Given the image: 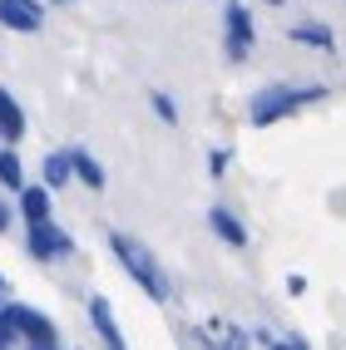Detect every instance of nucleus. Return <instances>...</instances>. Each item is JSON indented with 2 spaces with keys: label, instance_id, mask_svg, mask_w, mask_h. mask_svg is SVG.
<instances>
[{
  "label": "nucleus",
  "instance_id": "obj_22",
  "mask_svg": "<svg viewBox=\"0 0 346 350\" xmlns=\"http://www.w3.org/2000/svg\"><path fill=\"white\" fill-rule=\"evenodd\" d=\"M0 296H5V276H0Z\"/></svg>",
  "mask_w": 346,
  "mask_h": 350
},
{
  "label": "nucleus",
  "instance_id": "obj_5",
  "mask_svg": "<svg viewBox=\"0 0 346 350\" xmlns=\"http://www.w3.org/2000/svg\"><path fill=\"white\" fill-rule=\"evenodd\" d=\"M223 30H227V59L243 64L252 55V40H258V30H252V15L247 5H238V0H227V10H223Z\"/></svg>",
  "mask_w": 346,
  "mask_h": 350
},
{
  "label": "nucleus",
  "instance_id": "obj_10",
  "mask_svg": "<svg viewBox=\"0 0 346 350\" xmlns=\"http://www.w3.org/2000/svg\"><path fill=\"white\" fill-rule=\"evenodd\" d=\"M198 340L208 350H247V331H238V325H227V321H208L198 331Z\"/></svg>",
  "mask_w": 346,
  "mask_h": 350
},
{
  "label": "nucleus",
  "instance_id": "obj_21",
  "mask_svg": "<svg viewBox=\"0 0 346 350\" xmlns=\"http://www.w3.org/2000/svg\"><path fill=\"white\" fill-rule=\"evenodd\" d=\"M25 350H60V345H25Z\"/></svg>",
  "mask_w": 346,
  "mask_h": 350
},
{
  "label": "nucleus",
  "instance_id": "obj_9",
  "mask_svg": "<svg viewBox=\"0 0 346 350\" xmlns=\"http://www.w3.org/2000/svg\"><path fill=\"white\" fill-rule=\"evenodd\" d=\"M69 168H75V178L84 183L89 193H104V183H109V173H104V163L89 153V148H69Z\"/></svg>",
  "mask_w": 346,
  "mask_h": 350
},
{
  "label": "nucleus",
  "instance_id": "obj_6",
  "mask_svg": "<svg viewBox=\"0 0 346 350\" xmlns=\"http://www.w3.org/2000/svg\"><path fill=\"white\" fill-rule=\"evenodd\" d=\"M0 25L15 35H35L45 25V0H0Z\"/></svg>",
  "mask_w": 346,
  "mask_h": 350
},
{
  "label": "nucleus",
  "instance_id": "obj_19",
  "mask_svg": "<svg viewBox=\"0 0 346 350\" xmlns=\"http://www.w3.org/2000/svg\"><path fill=\"white\" fill-rule=\"evenodd\" d=\"M10 222H15V213H10V202L0 198V232H10Z\"/></svg>",
  "mask_w": 346,
  "mask_h": 350
},
{
  "label": "nucleus",
  "instance_id": "obj_16",
  "mask_svg": "<svg viewBox=\"0 0 346 350\" xmlns=\"http://www.w3.org/2000/svg\"><path fill=\"white\" fill-rule=\"evenodd\" d=\"M149 104H153V113H158L164 124H178V104L164 94V89H153V94H149Z\"/></svg>",
  "mask_w": 346,
  "mask_h": 350
},
{
  "label": "nucleus",
  "instance_id": "obj_18",
  "mask_svg": "<svg viewBox=\"0 0 346 350\" xmlns=\"http://www.w3.org/2000/svg\"><path fill=\"white\" fill-rule=\"evenodd\" d=\"M208 173H213V178L227 173V148H213V153H208Z\"/></svg>",
  "mask_w": 346,
  "mask_h": 350
},
{
  "label": "nucleus",
  "instance_id": "obj_13",
  "mask_svg": "<svg viewBox=\"0 0 346 350\" xmlns=\"http://www.w3.org/2000/svg\"><path fill=\"white\" fill-rule=\"evenodd\" d=\"M0 188H5V193L25 188V163H20L15 144H0Z\"/></svg>",
  "mask_w": 346,
  "mask_h": 350
},
{
  "label": "nucleus",
  "instance_id": "obj_15",
  "mask_svg": "<svg viewBox=\"0 0 346 350\" xmlns=\"http://www.w3.org/2000/svg\"><path fill=\"white\" fill-rule=\"evenodd\" d=\"M292 44H307V50H336V35L327 25H317V20H307V25H292L287 30Z\"/></svg>",
  "mask_w": 346,
  "mask_h": 350
},
{
  "label": "nucleus",
  "instance_id": "obj_12",
  "mask_svg": "<svg viewBox=\"0 0 346 350\" xmlns=\"http://www.w3.org/2000/svg\"><path fill=\"white\" fill-rule=\"evenodd\" d=\"M15 198H20V217H25V222H45V217H50V188H45V183H25Z\"/></svg>",
  "mask_w": 346,
  "mask_h": 350
},
{
  "label": "nucleus",
  "instance_id": "obj_20",
  "mask_svg": "<svg viewBox=\"0 0 346 350\" xmlns=\"http://www.w3.org/2000/svg\"><path fill=\"white\" fill-rule=\"evenodd\" d=\"M45 5H75V0H45Z\"/></svg>",
  "mask_w": 346,
  "mask_h": 350
},
{
  "label": "nucleus",
  "instance_id": "obj_2",
  "mask_svg": "<svg viewBox=\"0 0 346 350\" xmlns=\"http://www.w3.org/2000/svg\"><path fill=\"white\" fill-rule=\"evenodd\" d=\"M321 99H327V89H321V84H267L262 94H252L247 124L252 129H267V124L287 119V113L307 109V104H321Z\"/></svg>",
  "mask_w": 346,
  "mask_h": 350
},
{
  "label": "nucleus",
  "instance_id": "obj_8",
  "mask_svg": "<svg viewBox=\"0 0 346 350\" xmlns=\"http://www.w3.org/2000/svg\"><path fill=\"white\" fill-rule=\"evenodd\" d=\"M25 109H20V99L10 94V89H0V144H20L25 138Z\"/></svg>",
  "mask_w": 346,
  "mask_h": 350
},
{
  "label": "nucleus",
  "instance_id": "obj_3",
  "mask_svg": "<svg viewBox=\"0 0 346 350\" xmlns=\"http://www.w3.org/2000/svg\"><path fill=\"white\" fill-rule=\"evenodd\" d=\"M0 316L15 325V336L25 340V345H60L55 321L45 316V311H35V306H25V301H5V306H0Z\"/></svg>",
  "mask_w": 346,
  "mask_h": 350
},
{
  "label": "nucleus",
  "instance_id": "obj_17",
  "mask_svg": "<svg viewBox=\"0 0 346 350\" xmlns=\"http://www.w3.org/2000/svg\"><path fill=\"white\" fill-rule=\"evenodd\" d=\"M258 340H262L267 350H307V340H297V336H292V340H277V336H267V331H258Z\"/></svg>",
  "mask_w": 346,
  "mask_h": 350
},
{
  "label": "nucleus",
  "instance_id": "obj_4",
  "mask_svg": "<svg viewBox=\"0 0 346 350\" xmlns=\"http://www.w3.org/2000/svg\"><path fill=\"white\" fill-rule=\"evenodd\" d=\"M25 252L35 256V262H64L69 252H75V237L55 222V217H45V222H25Z\"/></svg>",
  "mask_w": 346,
  "mask_h": 350
},
{
  "label": "nucleus",
  "instance_id": "obj_14",
  "mask_svg": "<svg viewBox=\"0 0 346 350\" xmlns=\"http://www.w3.org/2000/svg\"><path fill=\"white\" fill-rule=\"evenodd\" d=\"M40 178H45V188H64L69 178H75V168H69V148H60V153H45V163H40Z\"/></svg>",
  "mask_w": 346,
  "mask_h": 350
},
{
  "label": "nucleus",
  "instance_id": "obj_1",
  "mask_svg": "<svg viewBox=\"0 0 346 350\" xmlns=\"http://www.w3.org/2000/svg\"><path fill=\"white\" fill-rule=\"evenodd\" d=\"M109 252H114V262L129 271V282L144 291L149 301H169V296H173L169 271L158 267V256H153L144 242H138V237H129V232H109Z\"/></svg>",
  "mask_w": 346,
  "mask_h": 350
},
{
  "label": "nucleus",
  "instance_id": "obj_11",
  "mask_svg": "<svg viewBox=\"0 0 346 350\" xmlns=\"http://www.w3.org/2000/svg\"><path fill=\"white\" fill-rule=\"evenodd\" d=\"M208 227H213L227 247H247V227H243L238 213H227V207H208Z\"/></svg>",
  "mask_w": 346,
  "mask_h": 350
},
{
  "label": "nucleus",
  "instance_id": "obj_7",
  "mask_svg": "<svg viewBox=\"0 0 346 350\" xmlns=\"http://www.w3.org/2000/svg\"><path fill=\"white\" fill-rule=\"evenodd\" d=\"M89 325H95V336L104 340V350H129L119 321H114V306H109L104 296H89Z\"/></svg>",
  "mask_w": 346,
  "mask_h": 350
},
{
  "label": "nucleus",
  "instance_id": "obj_23",
  "mask_svg": "<svg viewBox=\"0 0 346 350\" xmlns=\"http://www.w3.org/2000/svg\"><path fill=\"white\" fill-rule=\"evenodd\" d=\"M267 5H282V0H267Z\"/></svg>",
  "mask_w": 346,
  "mask_h": 350
}]
</instances>
